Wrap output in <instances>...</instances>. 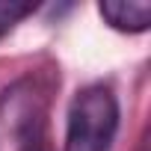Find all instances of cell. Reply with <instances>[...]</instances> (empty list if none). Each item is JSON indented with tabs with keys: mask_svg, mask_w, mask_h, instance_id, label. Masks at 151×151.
<instances>
[{
	"mask_svg": "<svg viewBox=\"0 0 151 151\" xmlns=\"http://www.w3.org/2000/svg\"><path fill=\"white\" fill-rule=\"evenodd\" d=\"M39 6L33 0H0V39L12 33L27 15H33Z\"/></svg>",
	"mask_w": 151,
	"mask_h": 151,
	"instance_id": "cell-4",
	"label": "cell"
},
{
	"mask_svg": "<svg viewBox=\"0 0 151 151\" xmlns=\"http://www.w3.org/2000/svg\"><path fill=\"white\" fill-rule=\"evenodd\" d=\"M119 130V101L110 86H86L68 107L65 151H110Z\"/></svg>",
	"mask_w": 151,
	"mask_h": 151,
	"instance_id": "cell-1",
	"label": "cell"
},
{
	"mask_svg": "<svg viewBox=\"0 0 151 151\" xmlns=\"http://www.w3.org/2000/svg\"><path fill=\"white\" fill-rule=\"evenodd\" d=\"M18 151H50V139H47V130L45 127H36V130H27L21 136V148Z\"/></svg>",
	"mask_w": 151,
	"mask_h": 151,
	"instance_id": "cell-5",
	"label": "cell"
},
{
	"mask_svg": "<svg viewBox=\"0 0 151 151\" xmlns=\"http://www.w3.org/2000/svg\"><path fill=\"white\" fill-rule=\"evenodd\" d=\"M101 18L122 30V33H142L151 24V3L148 0H104L98 6Z\"/></svg>",
	"mask_w": 151,
	"mask_h": 151,
	"instance_id": "cell-3",
	"label": "cell"
},
{
	"mask_svg": "<svg viewBox=\"0 0 151 151\" xmlns=\"http://www.w3.org/2000/svg\"><path fill=\"white\" fill-rule=\"evenodd\" d=\"M0 113L6 116V122L15 127L18 136H24L27 130L45 127L47 86L42 83V77H24L15 86H9L0 98Z\"/></svg>",
	"mask_w": 151,
	"mask_h": 151,
	"instance_id": "cell-2",
	"label": "cell"
}]
</instances>
